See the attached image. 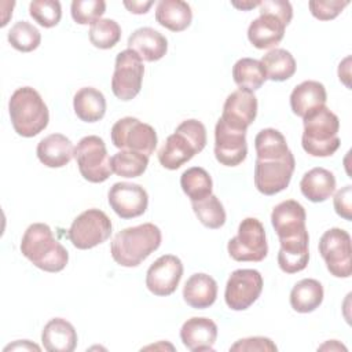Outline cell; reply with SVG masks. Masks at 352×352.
<instances>
[{
	"mask_svg": "<svg viewBox=\"0 0 352 352\" xmlns=\"http://www.w3.org/2000/svg\"><path fill=\"white\" fill-rule=\"evenodd\" d=\"M21 252L34 267L45 272H59L69 261L66 248L55 239L52 230L44 223H33L26 228Z\"/></svg>",
	"mask_w": 352,
	"mask_h": 352,
	"instance_id": "6da1fadb",
	"label": "cell"
},
{
	"mask_svg": "<svg viewBox=\"0 0 352 352\" xmlns=\"http://www.w3.org/2000/svg\"><path fill=\"white\" fill-rule=\"evenodd\" d=\"M161 241V230L153 223H143L121 230L111 241L110 253L117 264L138 267L160 248Z\"/></svg>",
	"mask_w": 352,
	"mask_h": 352,
	"instance_id": "7a4b0ae2",
	"label": "cell"
},
{
	"mask_svg": "<svg viewBox=\"0 0 352 352\" xmlns=\"http://www.w3.org/2000/svg\"><path fill=\"white\" fill-rule=\"evenodd\" d=\"M206 146V128L195 120H184L169 135L158 151L160 164L169 170H176L188 162Z\"/></svg>",
	"mask_w": 352,
	"mask_h": 352,
	"instance_id": "3957f363",
	"label": "cell"
},
{
	"mask_svg": "<svg viewBox=\"0 0 352 352\" xmlns=\"http://www.w3.org/2000/svg\"><path fill=\"white\" fill-rule=\"evenodd\" d=\"M260 16L250 22L248 38L258 50H268L278 45L285 29L293 18L292 4L286 0H264L258 4Z\"/></svg>",
	"mask_w": 352,
	"mask_h": 352,
	"instance_id": "277c9868",
	"label": "cell"
},
{
	"mask_svg": "<svg viewBox=\"0 0 352 352\" xmlns=\"http://www.w3.org/2000/svg\"><path fill=\"white\" fill-rule=\"evenodd\" d=\"M8 113L14 131L23 138L38 135L50 121L47 104L32 87H21L14 91L8 102Z\"/></svg>",
	"mask_w": 352,
	"mask_h": 352,
	"instance_id": "5b68a950",
	"label": "cell"
},
{
	"mask_svg": "<svg viewBox=\"0 0 352 352\" xmlns=\"http://www.w3.org/2000/svg\"><path fill=\"white\" fill-rule=\"evenodd\" d=\"M302 120L304 132L301 144L304 151L312 157L333 155L341 144L338 138V117L329 107L323 106Z\"/></svg>",
	"mask_w": 352,
	"mask_h": 352,
	"instance_id": "8992f818",
	"label": "cell"
},
{
	"mask_svg": "<svg viewBox=\"0 0 352 352\" xmlns=\"http://www.w3.org/2000/svg\"><path fill=\"white\" fill-rule=\"evenodd\" d=\"M74 158L81 176L91 183H103L113 173L106 144L96 135L80 139L74 147Z\"/></svg>",
	"mask_w": 352,
	"mask_h": 352,
	"instance_id": "52a82bcc",
	"label": "cell"
},
{
	"mask_svg": "<svg viewBox=\"0 0 352 352\" xmlns=\"http://www.w3.org/2000/svg\"><path fill=\"white\" fill-rule=\"evenodd\" d=\"M113 224L100 209H87L80 213L67 230V236L74 248L87 250L106 242L111 235Z\"/></svg>",
	"mask_w": 352,
	"mask_h": 352,
	"instance_id": "ba28073f",
	"label": "cell"
},
{
	"mask_svg": "<svg viewBox=\"0 0 352 352\" xmlns=\"http://www.w3.org/2000/svg\"><path fill=\"white\" fill-rule=\"evenodd\" d=\"M228 254L235 261H261L268 253L265 230L256 217H246L239 223L238 234L228 241Z\"/></svg>",
	"mask_w": 352,
	"mask_h": 352,
	"instance_id": "9c48e42d",
	"label": "cell"
},
{
	"mask_svg": "<svg viewBox=\"0 0 352 352\" xmlns=\"http://www.w3.org/2000/svg\"><path fill=\"white\" fill-rule=\"evenodd\" d=\"M111 143L120 150H131L150 157L157 147L155 129L135 117H124L111 126Z\"/></svg>",
	"mask_w": 352,
	"mask_h": 352,
	"instance_id": "30bf717a",
	"label": "cell"
},
{
	"mask_svg": "<svg viewBox=\"0 0 352 352\" xmlns=\"http://www.w3.org/2000/svg\"><path fill=\"white\" fill-rule=\"evenodd\" d=\"M144 66L142 58L126 48L117 54L114 73L111 77V91L122 102L132 100L142 88Z\"/></svg>",
	"mask_w": 352,
	"mask_h": 352,
	"instance_id": "8fae6325",
	"label": "cell"
},
{
	"mask_svg": "<svg viewBox=\"0 0 352 352\" xmlns=\"http://www.w3.org/2000/svg\"><path fill=\"white\" fill-rule=\"evenodd\" d=\"M319 253L333 276H351V235L345 230L337 227L327 230L319 239Z\"/></svg>",
	"mask_w": 352,
	"mask_h": 352,
	"instance_id": "7c38bea8",
	"label": "cell"
},
{
	"mask_svg": "<svg viewBox=\"0 0 352 352\" xmlns=\"http://www.w3.org/2000/svg\"><path fill=\"white\" fill-rule=\"evenodd\" d=\"M296 160L292 151L276 160H258L254 164V186L264 195L283 191L293 176Z\"/></svg>",
	"mask_w": 352,
	"mask_h": 352,
	"instance_id": "4fadbf2b",
	"label": "cell"
},
{
	"mask_svg": "<svg viewBox=\"0 0 352 352\" xmlns=\"http://www.w3.org/2000/svg\"><path fill=\"white\" fill-rule=\"evenodd\" d=\"M263 292V276L257 270L241 268L235 270L227 283L224 300L232 311L248 309Z\"/></svg>",
	"mask_w": 352,
	"mask_h": 352,
	"instance_id": "5bb4252c",
	"label": "cell"
},
{
	"mask_svg": "<svg viewBox=\"0 0 352 352\" xmlns=\"http://www.w3.org/2000/svg\"><path fill=\"white\" fill-rule=\"evenodd\" d=\"M182 276V260L173 254H164L148 267L146 274V286L154 296H170L176 292Z\"/></svg>",
	"mask_w": 352,
	"mask_h": 352,
	"instance_id": "9a60e30c",
	"label": "cell"
},
{
	"mask_svg": "<svg viewBox=\"0 0 352 352\" xmlns=\"http://www.w3.org/2000/svg\"><path fill=\"white\" fill-rule=\"evenodd\" d=\"M109 205L121 219L142 216L148 206L147 191L136 183H114L107 194Z\"/></svg>",
	"mask_w": 352,
	"mask_h": 352,
	"instance_id": "2e32d148",
	"label": "cell"
},
{
	"mask_svg": "<svg viewBox=\"0 0 352 352\" xmlns=\"http://www.w3.org/2000/svg\"><path fill=\"white\" fill-rule=\"evenodd\" d=\"M248 154L246 132L227 126L220 118L214 126V157L224 166L242 164Z\"/></svg>",
	"mask_w": 352,
	"mask_h": 352,
	"instance_id": "e0dca14e",
	"label": "cell"
},
{
	"mask_svg": "<svg viewBox=\"0 0 352 352\" xmlns=\"http://www.w3.org/2000/svg\"><path fill=\"white\" fill-rule=\"evenodd\" d=\"M257 98L253 92L236 89L231 92L223 106L220 120L230 128L245 131L256 120Z\"/></svg>",
	"mask_w": 352,
	"mask_h": 352,
	"instance_id": "ac0fdd59",
	"label": "cell"
},
{
	"mask_svg": "<svg viewBox=\"0 0 352 352\" xmlns=\"http://www.w3.org/2000/svg\"><path fill=\"white\" fill-rule=\"evenodd\" d=\"M183 345L191 352L213 351L217 338V326L209 318H190L180 329Z\"/></svg>",
	"mask_w": 352,
	"mask_h": 352,
	"instance_id": "d6986e66",
	"label": "cell"
},
{
	"mask_svg": "<svg viewBox=\"0 0 352 352\" xmlns=\"http://www.w3.org/2000/svg\"><path fill=\"white\" fill-rule=\"evenodd\" d=\"M305 220L307 213L304 206L294 199H286L278 204L271 213V223L278 238H287L305 231Z\"/></svg>",
	"mask_w": 352,
	"mask_h": 352,
	"instance_id": "ffe728a7",
	"label": "cell"
},
{
	"mask_svg": "<svg viewBox=\"0 0 352 352\" xmlns=\"http://www.w3.org/2000/svg\"><path fill=\"white\" fill-rule=\"evenodd\" d=\"M280 249L278 253V265L286 274H296L302 271L309 260V235L302 231L297 235L279 238Z\"/></svg>",
	"mask_w": 352,
	"mask_h": 352,
	"instance_id": "44dd1931",
	"label": "cell"
},
{
	"mask_svg": "<svg viewBox=\"0 0 352 352\" xmlns=\"http://www.w3.org/2000/svg\"><path fill=\"white\" fill-rule=\"evenodd\" d=\"M326 100L327 94L324 85L315 80L302 81L296 85L290 94V107L293 113L301 118L326 106Z\"/></svg>",
	"mask_w": 352,
	"mask_h": 352,
	"instance_id": "7402d4cb",
	"label": "cell"
},
{
	"mask_svg": "<svg viewBox=\"0 0 352 352\" xmlns=\"http://www.w3.org/2000/svg\"><path fill=\"white\" fill-rule=\"evenodd\" d=\"M128 48L135 51L142 60L155 62L165 56L168 51V40L158 30L144 26L136 29L128 37Z\"/></svg>",
	"mask_w": 352,
	"mask_h": 352,
	"instance_id": "603a6c76",
	"label": "cell"
},
{
	"mask_svg": "<svg viewBox=\"0 0 352 352\" xmlns=\"http://www.w3.org/2000/svg\"><path fill=\"white\" fill-rule=\"evenodd\" d=\"M36 154L38 161L48 168H62L74 157V146L62 133H51L37 144Z\"/></svg>",
	"mask_w": 352,
	"mask_h": 352,
	"instance_id": "cb8c5ba5",
	"label": "cell"
},
{
	"mask_svg": "<svg viewBox=\"0 0 352 352\" xmlns=\"http://www.w3.org/2000/svg\"><path fill=\"white\" fill-rule=\"evenodd\" d=\"M41 342L48 352H72L77 346V331L63 318H54L41 331Z\"/></svg>",
	"mask_w": 352,
	"mask_h": 352,
	"instance_id": "d4e9b609",
	"label": "cell"
},
{
	"mask_svg": "<svg viewBox=\"0 0 352 352\" xmlns=\"http://www.w3.org/2000/svg\"><path fill=\"white\" fill-rule=\"evenodd\" d=\"M217 297L216 280L204 272L191 275L183 287V298L191 308L205 309L213 305Z\"/></svg>",
	"mask_w": 352,
	"mask_h": 352,
	"instance_id": "484cf974",
	"label": "cell"
},
{
	"mask_svg": "<svg viewBox=\"0 0 352 352\" xmlns=\"http://www.w3.org/2000/svg\"><path fill=\"white\" fill-rule=\"evenodd\" d=\"M300 190L311 202H323L334 194L336 177L324 168H312L304 173L300 182Z\"/></svg>",
	"mask_w": 352,
	"mask_h": 352,
	"instance_id": "4316f807",
	"label": "cell"
},
{
	"mask_svg": "<svg viewBox=\"0 0 352 352\" xmlns=\"http://www.w3.org/2000/svg\"><path fill=\"white\" fill-rule=\"evenodd\" d=\"M155 21L170 32H183L192 21V11L183 0H161L155 8Z\"/></svg>",
	"mask_w": 352,
	"mask_h": 352,
	"instance_id": "83f0119b",
	"label": "cell"
},
{
	"mask_svg": "<svg viewBox=\"0 0 352 352\" xmlns=\"http://www.w3.org/2000/svg\"><path fill=\"white\" fill-rule=\"evenodd\" d=\"M73 109L81 121L96 122L102 120L106 113L104 95L94 87H82L74 94Z\"/></svg>",
	"mask_w": 352,
	"mask_h": 352,
	"instance_id": "f1b7e54d",
	"label": "cell"
},
{
	"mask_svg": "<svg viewBox=\"0 0 352 352\" xmlns=\"http://www.w3.org/2000/svg\"><path fill=\"white\" fill-rule=\"evenodd\" d=\"M323 294V286L319 280L305 278L293 286L290 292V305L298 314H309L322 304Z\"/></svg>",
	"mask_w": 352,
	"mask_h": 352,
	"instance_id": "f546056e",
	"label": "cell"
},
{
	"mask_svg": "<svg viewBox=\"0 0 352 352\" xmlns=\"http://www.w3.org/2000/svg\"><path fill=\"white\" fill-rule=\"evenodd\" d=\"M232 78L239 89L254 92L263 87L267 80L264 66L253 58H242L232 67Z\"/></svg>",
	"mask_w": 352,
	"mask_h": 352,
	"instance_id": "4dcf8cb0",
	"label": "cell"
},
{
	"mask_svg": "<svg viewBox=\"0 0 352 352\" xmlns=\"http://www.w3.org/2000/svg\"><path fill=\"white\" fill-rule=\"evenodd\" d=\"M267 78L272 81L289 80L296 73V59L293 55L283 48H274L261 58Z\"/></svg>",
	"mask_w": 352,
	"mask_h": 352,
	"instance_id": "1f68e13d",
	"label": "cell"
},
{
	"mask_svg": "<svg viewBox=\"0 0 352 352\" xmlns=\"http://www.w3.org/2000/svg\"><path fill=\"white\" fill-rule=\"evenodd\" d=\"M180 186L191 202L208 198L213 190L210 175L201 166H192L184 170L180 176Z\"/></svg>",
	"mask_w": 352,
	"mask_h": 352,
	"instance_id": "d6a6232c",
	"label": "cell"
},
{
	"mask_svg": "<svg viewBox=\"0 0 352 352\" xmlns=\"http://www.w3.org/2000/svg\"><path fill=\"white\" fill-rule=\"evenodd\" d=\"M254 148L258 160H276L285 157L290 150L286 138L274 128L261 129L254 138Z\"/></svg>",
	"mask_w": 352,
	"mask_h": 352,
	"instance_id": "836d02e7",
	"label": "cell"
},
{
	"mask_svg": "<svg viewBox=\"0 0 352 352\" xmlns=\"http://www.w3.org/2000/svg\"><path fill=\"white\" fill-rule=\"evenodd\" d=\"M110 165L117 176L138 177L147 169L148 157L131 150H120L110 158Z\"/></svg>",
	"mask_w": 352,
	"mask_h": 352,
	"instance_id": "e575fe53",
	"label": "cell"
},
{
	"mask_svg": "<svg viewBox=\"0 0 352 352\" xmlns=\"http://www.w3.org/2000/svg\"><path fill=\"white\" fill-rule=\"evenodd\" d=\"M192 210L198 220L208 228L217 230L226 223V210L223 204L219 201L216 195H209L202 201L191 202Z\"/></svg>",
	"mask_w": 352,
	"mask_h": 352,
	"instance_id": "d590c367",
	"label": "cell"
},
{
	"mask_svg": "<svg viewBox=\"0 0 352 352\" xmlns=\"http://www.w3.org/2000/svg\"><path fill=\"white\" fill-rule=\"evenodd\" d=\"M88 36L94 47L100 50H109L120 41L121 28L114 19L100 18L91 25Z\"/></svg>",
	"mask_w": 352,
	"mask_h": 352,
	"instance_id": "8d00e7d4",
	"label": "cell"
},
{
	"mask_svg": "<svg viewBox=\"0 0 352 352\" xmlns=\"http://www.w3.org/2000/svg\"><path fill=\"white\" fill-rule=\"evenodd\" d=\"M8 43L21 52H32L41 43V34L36 26L26 21H18L8 32Z\"/></svg>",
	"mask_w": 352,
	"mask_h": 352,
	"instance_id": "74e56055",
	"label": "cell"
},
{
	"mask_svg": "<svg viewBox=\"0 0 352 352\" xmlns=\"http://www.w3.org/2000/svg\"><path fill=\"white\" fill-rule=\"evenodd\" d=\"M30 16L43 28H54L62 18V7L58 0H34L29 4Z\"/></svg>",
	"mask_w": 352,
	"mask_h": 352,
	"instance_id": "f35d334b",
	"label": "cell"
},
{
	"mask_svg": "<svg viewBox=\"0 0 352 352\" xmlns=\"http://www.w3.org/2000/svg\"><path fill=\"white\" fill-rule=\"evenodd\" d=\"M70 12L76 23L92 25L106 12V3L103 0H73Z\"/></svg>",
	"mask_w": 352,
	"mask_h": 352,
	"instance_id": "ab89813d",
	"label": "cell"
},
{
	"mask_svg": "<svg viewBox=\"0 0 352 352\" xmlns=\"http://www.w3.org/2000/svg\"><path fill=\"white\" fill-rule=\"evenodd\" d=\"M349 4L348 0H311L308 3L312 16L319 21H330L341 14V11Z\"/></svg>",
	"mask_w": 352,
	"mask_h": 352,
	"instance_id": "60d3db41",
	"label": "cell"
},
{
	"mask_svg": "<svg viewBox=\"0 0 352 352\" xmlns=\"http://www.w3.org/2000/svg\"><path fill=\"white\" fill-rule=\"evenodd\" d=\"M230 351L235 352H252V351H258V352H276L278 348L272 342L271 338L268 337H248V338H241L238 340L234 345L230 346Z\"/></svg>",
	"mask_w": 352,
	"mask_h": 352,
	"instance_id": "b9f144b4",
	"label": "cell"
},
{
	"mask_svg": "<svg viewBox=\"0 0 352 352\" xmlns=\"http://www.w3.org/2000/svg\"><path fill=\"white\" fill-rule=\"evenodd\" d=\"M334 209L340 217L345 220H352V186L351 184L342 187L336 192Z\"/></svg>",
	"mask_w": 352,
	"mask_h": 352,
	"instance_id": "7bdbcfd3",
	"label": "cell"
},
{
	"mask_svg": "<svg viewBox=\"0 0 352 352\" xmlns=\"http://www.w3.org/2000/svg\"><path fill=\"white\" fill-rule=\"evenodd\" d=\"M154 3L150 1H139V0H132V1H124V6L128 8L129 12L140 15V14H146L148 11V8L153 6Z\"/></svg>",
	"mask_w": 352,
	"mask_h": 352,
	"instance_id": "ee69618b",
	"label": "cell"
},
{
	"mask_svg": "<svg viewBox=\"0 0 352 352\" xmlns=\"http://www.w3.org/2000/svg\"><path fill=\"white\" fill-rule=\"evenodd\" d=\"M10 349H34V351H40V346L38 345H36V344H32L30 341H28V340H19V341H16V342H14V344H10V345H7L6 348H4V352L6 351H10Z\"/></svg>",
	"mask_w": 352,
	"mask_h": 352,
	"instance_id": "f6af8a7d",
	"label": "cell"
},
{
	"mask_svg": "<svg viewBox=\"0 0 352 352\" xmlns=\"http://www.w3.org/2000/svg\"><path fill=\"white\" fill-rule=\"evenodd\" d=\"M234 7L245 11V10H250V8H254L260 4V1H242V3H236V1H232L231 3Z\"/></svg>",
	"mask_w": 352,
	"mask_h": 352,
	"instance_id": "bcb514c9",
	"label": "cell"
},
{
	"mask_svg": "<svg viewBox=\"0 0 352 352\" xmlns=\"http://www.w3.org/2000/svg\"><path fill=\"white\" fill-rule=\"evenodd\" d=\"M318 349H330V351H333V349H344V351H346V348L342 346V345H341L338 341H336V340L327 341L326 344H323V345L319 346Z\"/></svg>",
	"mask_w": 352,
	"mask_h": 352,
	"instance_id": "7dc6e473",
	"label": "cell"
}]
</instances>
